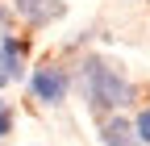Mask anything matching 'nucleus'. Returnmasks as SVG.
<instances>
[{"instance_id":"obj_7","label":"nucleus","mask_w":150,"mask_h":146,"mask_svg":"<svg viewBox=\"0 0 150 146\" xmlns=\"http://www.w3.org/2000/svg\"><path fill=\"white\" fill-rule=\"evenodd\" d=\"M8 125H13V117H8V113H0V138L8 134Z\"/></svg>"},{"instance_id":"obj_4","label":"nucleus","mask_w":150,"mask_h":146,"mask_svg":"<svg viewBox=\"0 0 150 146\" xmlns=\"http://www.w3.org/2000/svg\"><path fill=\"white\" fill-rule=\"evenodd\" d=\"M100 142H104V146H142V142H138V130H134L125 117H108V121L100 125Z\"/></svg>"},{"instance_id":"obj_2","label":"nucleus","mask_w":150,"mask_h":146,"mask_svg":"<svg viewBox=\"0 0 150 146\" xmlns=\"http://www.w3.org/2000/svg\"><path fill=\"white\" fill-rule=\"evenodd\" d=\"M29 88H33V96L42 100V104H63V100H67L71 79H67V71H63V67L46 63V67H38L33 75H29Z\"/></svg>"},{"instance_id":"obj_6","label":"nucleus","mask_w":150,"mask_h":146,"mask_svg":"<svg viewBox=\"0 0 150 146\" xmlns=\"http://www.w3.org/2000/svg\"><path fill=\"white\" fill-rule=\"evenodd\" d=\"M134 130H138V142H150V108H142V113H138Z\"/></svg>"},{"instance_id":"obj_5","label":"nucleus","mask_w":150,"mask_h":146,"mask_svg":"<svg viewBox=\"0 0 150 146\" xmlns=\"http://www.w3.org/2000/svg\"><path fill=\"white\" fill-rule=\"evenodd\" d=\"M13 9L21 13L25 21H33V25H46L50 17H59V13H63L59 0H13Z\"/></svg>"},{"instance_id":"obj_9","label":"nucleus","mask_w":150,"mask_h":146,"mask_svg":"<svg viewBox=\"0 0 150 146\" xmlns=\"http://www.w3.org/2000/svg\"><path fill=\"white\" fill-rule=\"evenodd\" d=\"M0 113H8V104H4V96H0Z\"/></svg>"},{"instance_id":"obj_8","label":"nucleus","mask_w":150,"mask_h":146,"mask_svg":"<svg viewBox=\"0 0 150 146\" xmlns=\"http://www.w3.org/2000/svg\"><path fill=\"white\" fill-rule=\"evenodd\" d=\"M4 84H8V71H4V67H0V88H4Z\"/></svg>"},{"instance_id":"obj_3","label":"nucleus","mask_w":150,"mask_h":146,"mask_svg":"<svg viewBox=\"0 0 150 146\" xmlns=\"http://www.w3.org/2000/svg\"><path fill=\"white\" fill-rule=\"evenodd\" d=\"M0 67L8 71V79L25 75V42H17L13 33H0Z\"/></svg>"},{"instance_id":"obj_1","label":"nucleus","mask_w":150,"mask_h":146,"mask_svg":"<svg viewBox=\"0 0 150 146\" xmlns=\"http://www.w3.org/2000/svg\"><path fill=\"white\" fill-rule=\"evenodd\" d=\"M83 92L92 108H125L134 100V84H129L117 67H108L104 59H88L83 63Z\"/></svg>"}]
</instances>
